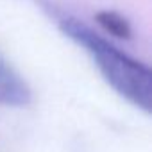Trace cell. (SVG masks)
Returning a JSON list of instances; mask_svg holds the SVG:
<instances>
[{
	"mask_svg": "<svg viewBox=\"0 0 152 152\" xmlns=\"http://www.w3.org/2000/svg\"><path fill=\"white\" fill-rule=\"evenodd\" d=\"M31 102V88L22 75L0 56V106L23 107Z\"/></svg>",
	"mask_w": 152,
	"mask_h": 152,
	"instance_id": "2",
	"label": "cell"
},
{
	"mask_svg": "<svg viewBox=\"0 0 152 152\" xmlns=\"http://www.w3.org/2000/svg\"><path fill=\"white\" fill-rule=\"evenodd\" d=\"M95 20L107 34L118 38V39H129L132 36V29H131L129 20L124 15H120L118 11H111V9L99 11L95 15Z\"/></svg>",
	"mask_w": 152,
	"mask_h": 152,
	"instance_id": "3",
	"label": "cell"
},
{
	"mask_svg": "<svg viewBox=\"0 0 152 152\" xmlns=\"http://www.w3.org/2000/svg\"><path fill=\"white\" fill-rule=\"evenodd\" d=\"M59 27L70 39H73L91 56L102 77L116 93H120L125 100L141 111H150L152 77L147 64L127 56L124 50L115 47L100 34L93 32L77 18L64 16L59 20Z\"/></svg>",
	"mask_w": 152,
	"mask_h": 152,
	"instance_id": "1",
	"label": "cell"
}]
</instances>
